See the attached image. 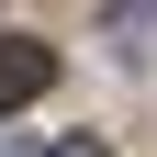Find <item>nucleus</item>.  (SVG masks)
Returning a JSON list of instances; mask_svg holds the SVG:
<instances>
[{
    "label": "nucleus",
    "instance_id": "f257e3e1",
    "mask_svg": "<svg viewBox=\"0 0 157 157\" xmlns=\"http://www.w3.org/2000/svg\"><path fill=\"white\" fill-rule=\"evenodd\" d=\"M45 78H56V56H45V45H23V34H11V45H0V112H23L34 90H45Z\"/></svg>",
    "mask_w": 157,
    "mask_h": 157
},
{
    "label": "nucleus",
    "instance_id": "f03ea898",
    "mask_svg": "<svg viewBox=\"0 0 157 157\" xmlns=\"http://www.w3.org/2000/svg\"><path fill=\"white\" fill-rule=\"evenodd\" d=\"M45 157H101V146H90V135H67V146H45Z\"/></svg>",
    "mask_w": 157,
    "mask_h": 157
}]
</instances>
